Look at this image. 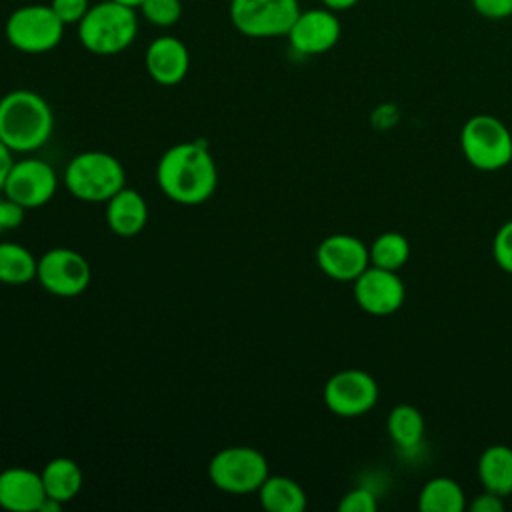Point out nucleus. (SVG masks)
Listing matches in <instances>:
<instances>
[{"instance_id": "nucleus-18", "label": "nucleus", "mask_w": 512, "mask_h": 512, "mask_svg": "<svg viewBox=\"0 0 512 512\" xmlns=\"http://www.w3.org/2000/svg\"><path fill=\"white\" fill-rule=\"evenodd\" d=\"M478 480L484 490L498 496L512 494V448L506 444H492L482 450L478 458Z\"/></svg>"}, {"instance_id": "nucleus-28", "label": "nucleus", "mask_w": 512, "mask_h": 512, "mask_svg": "<svg viewBox=\"0 0 512 512\" xmlns=\"http://www.w3.org/2000/svg\"><path fill=\"white\" fill-rule=\"evenodd\" d=\"M52 10L56 12V16L66 24H76L86 16V12L90 10V0H50Z\"/></svg>"}, {"instance_id": "nucleus-29", "label": "nucleus", "mask_w": 512, "mask_h": 512, "mask_svg": "<svg viewBox=\"0 0 512 512\" xmlns=\"http://www.w3.org/2000/svg\"><path fill=\"white\" fill-rule=\"evenodd\" d=\"M476 14L488 20H504L512 16V0H470Z\"/></svg>"}, {"instance_id": "nucleus-21", "label": "nucleus", "mask_w": 512, "mask_h": 512, "mask_svg": "<svg viewBox=\"0 0 512 512\" xmlns=\"http://www.w3.org/2000/svg\"><path fill=\"white\" fill-rule=\"evenodd\" d=\"M464 506L466 498L462 486L448 476L428 480L418 496V508L422 512H462Z\"/></svg>"}, {"instance_id": "nucleus-11", "label": "nucleus", "mask_w": 512, "mask_h": 512, "mask_svg": "<svg viewBox=\"0 0 512 512\" xmlns=\"http://www.w3.org/2000/svg\"><path fill=\"white\" fill-rule=\"evenodd\" d=\"M58 188V178L54 168L40 158H24L12 164L2 194L20 206L40 208L44 206Z\"/></svg>"}, {"instance_id": "nucleus-7", "label": "nucleus", "mask_w": 512, "mask_h": 512, "mask_svg": "<svg viewBox=\"0 0 512 512\" xmlns=\"http://www.w3.org/2000/svg\"><path fill=\"white\" fill-rule=\"evenodd\" d=\"M270 476L266 456L250 446H228L216 452L208 464L210 482L222 492H258Z\"/></svg>"}, {"instance_id": "nucleus-27", "label": "nucleus", "mask_w": 512, "mask_h": 512, "mask_svg": "<svg viewBox=\"0 0 512 512\" xmlns=\"http://www.w3.org/2000/svg\"><path fill=\"white\" fill-rule=\"evenodd\" d=\"M376 508H378L376 494L364 486L348 490L338 502L340 512H376Z\"/></svg>"}, {"instance_id": "nucleus-5", "label": "nucleus", "mask_w": 512, "mask_h": 512, "mask_svg": "<svg viewBox=\"0 0 512 512\" xmlns=\"http://www.w3.org/2000/svg\"><path fill=\"white\" fill-rule=\"evenodd\" d=\"M460 150L476 170H502L512 162V132L500 118L476 114L460 130Z\"/></svg>"}, {"instance_id": "nucleus-2", "label": "nucleus", "mask_w": 512, "mask_h": 512, "mask_svg": "<svg viewBox=\"0 0 512 512\" xmlns=\"http://www.w3.org/2000/svg\"><path fill=\"white\" fill-rule=\"evenodd\" d=\"M54 130L50 104L32 90H12L0 98V140L12 152L42 148Z\"/></svg>"}, {"instance_id": "nucleus-8", "label": "nucleus", "mask_w": 512, "mask_h": 512, "mask_svg": "<svg viewBox=\"0 0 512 512\" xmlns=\"http://www.w3.org/2000/svg\"><path fill=\"white\" fill-rule=\"evenodd\" d=\"M298 0H230L232 26L248 38L286 36L300 14Z\"/></svg>"}, {"instance_id": "nucleus-23", "label": "nucleus", "mask_w": 512, "mask_h": 512, "mask_svg": "<svg viewBox=\"0 0 512 512\" xmlns=\"http://www.w3.org/2000/svg\"><path fill=\"white\" fill-rule=\"evenodd\" d=\"M38 258L14 242H0V282L4 284H26L36 278Z\"/></svg>"}, {"instance_id": "nucleus-25", "label": "nucleus", "mask_w": 512, "mask_h": 512, "mask_svg": "<svg viewBox=\"0 0 512 512\" xmlns=\"http://www.w3.org/2000/svg\"><path fill=\"white\" fill-rule=\"evenodd\" d=\"M144 20L156 28H172L182 18V0H142L138 6Z\"/></svg>"}, {"instance_id": "nucleus-3", "label": "nucleus", "mask_w": 512, "mask_h": 512, "mask_svg": "<svg viewBox=\"0 0 512 512\" xmlns=\"http://www.w3.org/2000/svg\"><path fill=\"white\" fill-rule=\"evenodd\" d=\"M138 36L136 8L114 0L92 4L78 22V40L82 48L96 56H114L124 52Z\"/></svg>"}, {"instance_id": "nucleus-6", "label": "nucleus", "mask_w": 512, "mask_h": 512, "mask_svg": "<svg viewBox=\"0 0 512 512\" xmlns=\"http://www.w3.org/2000/svg\"><path fill=\"white\" fill-rule=\"evenodd\" d=\"M64 28L66 24L50 4H26L10 12L4 24V36L18 52L44 54L62 42Z\"/></svg>"}, {"instance_id": "nucleus-10", "label": "nucleus", "mask_w": 512, "mask_h": 512, "mask_svg": "<svg viewBox=\"0 0 512 512\" xmlns=\"http://www.w3.org/2000/svg\"><path fill=\"white\" fill-rule=\"evenodd\" d=\"M36 278L42 288L60 298L82 294L92 278L88 260L72 248H52L38 258Z\"/></svg>"}, {"instance_id": "nucleus-31", "label": "nucleus", "mask_w": 512, "mask_h": 512, "mask_svg": "<svg viewBox=\"0 0 512 512\" xmlns=\"http://www.w3.org/2000/svg\"><path fill=\"white\" fill-rule=\"evenodd\" d=\"M14 160H12V150L0 140V192H2V186H4V180L12 168Z\"/></svg>"}, {"instance_id": "nucleus-13", "label": "nucleus", "mask_w": 512, "mask_h": 512, "mask_svg": "<svg viewBox=\"0 0 512 512\" xmlns=\"http://www.w3.org/2000/svg\"><path fill=\"white\" fill-rule=\"evenodd\" d=\"M352 292L356 304L372 316H390L398 312L406 298V288L398 272L372 264L354 280Z\"/></svg>"}, {"instance_id": "nucleus-32", "label": "nucleus", "mask_w": 512, "mask_h": 512, "mask_svg": "<svg viewBox=\"0 0 512 512\" xmlns=\"http://www.w3.org/2000/svg\"><path fill=\"white\" fill-rule=\"evenodd\" d=\"M322 6L334 10V12H346L350 8H354L360 0H320Z\"/></svg>"}, {"instance_id": "nucleus-9", "label": "nucleus", "mask_w": 512, "mask_h": 512, "mask_svg": "<svg viewBox=\"0 0 512 512\" xmlns=\"http://www.w3.org/2000/svg\"><path fill=\"white\" fill-rule=\"evenodd\" d=\"M324 404L342 418H356L370 412L378 402V384L362 368H344L324 384Z\"/></svg>"}, {"instance_id": "nucleus-26", "label": "nucleus", "mask_w": 512, "mask_h": 512, "mask_svg": "<svg viewBox=\"0 0 512 512\" xmlns=\"http://www.w3.org/2000/svg\"><path fill=\"white\" fill-rule=\"evenodd\" d=\"M492 256L494 262L506 272L512 274V220L504 222L492 240Z\"/></svg>"}, {"instance_id": "nucleus-14", "label": "nucleus", "mask_w": 512, "mask_h": 512, "mask_svg": "<svg viewBox=\"0 0 512 512\" xmlns=\"http://www.w3.org/2000/svg\"><path fill=\"white\" fill-rule=\"evenodd\" d=\"M316 262L328 278L354 282L370 266V252L358 236L332 234L320 242Z\"/></svg>"}, {"instance_id": "nucleus-22", "label": "nucleus", "mask_w": 512, "mask_h": 512, "mask_svg": "<svg viewBox=\"0 0 512 512\" xmlns=\"http://www.w3.org/2000/svg\"><path fill=\"white\" fill-rule=\"evenodd\" d=\"M386 430L398 448H416L424 438V416L412 404H396L388 412Z\"/></svg>"}, {"instance_id": "nucleus-1", "label": "nucleus", "mask_w": 512, "mask_h": 512, "mask_svg": "<svg viewBox=\"0 0 512 512\" xmlns=\"http://www.w3.org/2000/svg\"><path fill=\"white\" fill-rule=\"evenodd\" d=\"M156 182L166 198L194 206L216 192L218 168L204 142H178L158 160Z\"/></svg>"}, {"instance_id": "nucleus-15", "label": "nucleus", "mask_w": 512, "mask_h": 512, "mask_svg": "<svg viewBox=\"0 0 512 512\" xmlns=\"http://www.w3.org/2000/svg\"><path fill=\"white\" fill-rule=\"evenodd\" d=\"M148 76L162 86L180 84L190 70V52L186 44L170 34L154 38L144 52Z\"/></svg>"}, {"instance_id": "nucleus-20", "label": "nucleus", "mask_w": 512, "mask_h": 512, "mask_svg": "<svg viewBox=\"0 0 512 512\" xmlns=\"http://www.w3.org/2000/svg\"><path fill=\"white\" fill-rule=\"evenodd\" d=\"M258 500L268 512H302L306 508L304 488L288 476H268L258 488Z\"/></svg>"}, {"instance_id": "nucleus-4", "label": "nucleus", "mask_w": 512, "mask_h": 512, "mask_svg": "<svg viewBox=\"0 0 512 512\" xmlns=\"http://www.w3.org/2000/svg\"><path fill=\"white\" fill-rule=\"evenodd\" d=\"M68 192L86 202H108L126 186L120 160L108 152L88 150L74 156L64 170Z\"/></svg>"}, {"instance_id": "nucleus-33", "label": "nucleus", "mask_w": 512, "mask_h": 512, "mask_svg": "<svg viewBox=\"0 0 512 512\" xmlns=\"http://www.w3.org/2000/svg\"><path fill=\"white\" fill-rule=\"evenodd\" d=\"M4 230H8V228H6V222H4V196H0V234Z\"/></svg>"}, {"instance_id": "nucleus-16", "label": "nucleus", "mask_w": 512, "mask_h": 512, "mask_svg": "<svg viewBox=\"0 0 512 512\" xmlns=\"http://www.w3.org/2000/svg\"><path fill=\"white\" fill-rule=\"evenodd\" d=\"M44 500L46 490L38 472L22 466L0 472V508L8 512H38Z\"/></svg>"}, {"instance_id": "nucleus-24", "label": "nucleus", "mask_w": 512, "mask_h": 512, "mask_svg": "<svg viewBox=\"0 0 512 512\" xmlns=\"http://www.w3.org/2000/svg\"><path fill=\"white\" fill-rule=\"evenodd\" d=\"M368 252L372 266L398 272L410 258V242L404 234L388 230L372 240Z\"/></svg>"}, {"instance_id": "nucleus-34", "label": "nucleus", "mask_w": 512, "mask_h": 512, "mask_svg": "<svg viewBox=\"0 0 512 512\" xmlns=\"http://www.w3.org/2000/svg\"><path fill=\"white\" fill-rule=\"evenodd\" d=\"M114 2H120V4H124V6H130V8H136L138 10V6L142 4V0H114Z\"/></svg>"}, {"instance_id": "nucleus-17", "label": "nucleus", "mask_w": 512, "mask_h": 512, "mask_svg": "<svg viewBox=\"0 0 512 512\" xmlns=\"http://www.w3.org/2000/svg\"><path fill=\"white\" fill-rule=\"evenodd\" d=\"M106 222L118 236H136L148 222V206L144 196L126 186L118 190L106 204Z\"/></svg>"}, {"instance_id": "nucleus-12", "label": "nucleus", "mask_w": 512, "mask_h": 512, "mask_svg": "<svg viewBox=\"0 0 512 512\" xmlns=\"http://www.w3.org/2000/svg\"><path fill=\"white\" fill-rule=\"evenodd\" d=\"M342 34L338 12L322 6L300 10L286 38L290 48L300 56H318L332 50Z\"/></svg>"}, {"instance_id": "nucleus-30", "label": "nucleus", "mask_w": 512, "mask_h": 512, "mask_svg": "<svg viewBox=\"0 0 512 512\" xmlns=\"http://www.w3.org/2000/svg\"><path fill=\"white\" fill-rule=\"evenodd\" d=\"M470 512H504V498L484 490L470 502Z\"/></svg>"}, {"instance_id": "nucleus-19", "label": "nucleus", "mask_w": 512, "mask_h": 512, "mask_svg": "<svg viewBox=\"0 0 512 512\" xmlns=\"http://www.w3.org/2000/svg\"><path fill=\"white\" fill-rule=\"evenodd\" d=\"M40 476H42L46 496L60 504H66L72 498H76V494L82 488V470L72 458H66V456L52 458L42 468Z\"/></svg>"}]
</instances>
